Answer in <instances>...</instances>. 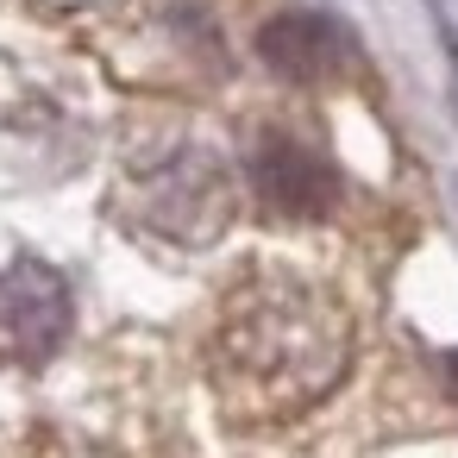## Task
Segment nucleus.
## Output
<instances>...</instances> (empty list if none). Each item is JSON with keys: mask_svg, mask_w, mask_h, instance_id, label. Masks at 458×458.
<instances>
[{"mask_svg": "<svg viewBox=\"0 0 458 458\" xmlns=\"http://www.w3.org/2000/svg\"><path fill=\"white\" fill-rule=\"evenodd\" d=\"M352 358L339 301L289 270H258L220 314V389L245 414H289L320 402Z\"/></svg>", "mask_w": 458, "mask_h": 458, "instance_id": "f257e3e1", "label": "nucleus"}, {"mask_svg": "<svg viewBox=\"0 0 458 458\" xmlns=\"http://www.w3.org/2000/svg\"><path fill=\"white\" fill-rule=\"evenodd\" d=\"M70 320H76V301H70L64 270L38 258H13L0 270V364L13 370L45 364L70 339Z\"/></svg>", "mask_w": 458, "mask_h": 458, "instance_id": "f03ea898", "label": "nucleus"}, {"mask_svg": "<svg viewBox=\"0 0 458 458\" xmlns=\"http://www.w3.org/2000/svg\"><path fill=\"white\" fill-rule=\"evenodd\" d=\"M233 201H226V182H220V164L208 151H176L164 164L145 170V189H139V220L195 245V239H214L226 226Z\"/></svg>", "mask_w": 458, "mask_h": 458, "instance_id": "7ed1b4c3", "label": "nucleus"}, {"mask_svg": "<svg viewBox=\"0 0 458 458\" xmlns=\"http://www.w3.org/2000/svg\"><path fill=\"white\" fill-rule=\"evenodd\" d=\"M251 195L276 220H320L339 208V170L314 145L289 132H264L251 145Z\"/></svg>", "mask_w": 458, "mask_h": 458, "instance_id": "20e7f679", "label": "nucleus"}, {"mask_svg": "<svg viewBox=\"0 0 458 458\" xmlns=\"http://www.w3.org/2000/svg\"><path fill=\"white\" fill-rule=\"evenodd\" d=\"M258 51L264 64L283 76V82H301V89H320V82H339L358 57V45L345 38L339 20L327 13H283L258 32Z\"/></svg>", "mask_w": 458, "mask_h": 458, "instance_id": "39448f33", "label": "nucleus"}, {"mask_svg": "<svg viewBox=\"0 0 458 458\" xmlns=\"http://www.w3.org/2000/svg\"><path fill=\"white\" fill-rule=\"evenodd\" d=\"M439 364H445V389H452V395H458V352H445V358H439Z\"/></svg>", "mask_w": 458, "mask_h": 458, "instance_id": "423d86ee", "label": "nucleus"}]
</instances>
